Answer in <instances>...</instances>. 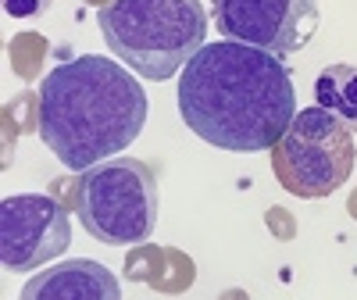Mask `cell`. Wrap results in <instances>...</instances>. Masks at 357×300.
Returning a JSON list of instances; mask_svg holds the SVG:
<instances>
[{"mask_svg": "<svg viewBox=\"0 0 357 300\" xmlns=\"http://www.w3.org/2000/svg\"><path fill=\"white\" fill-rule=\"evenodd\" d=\"M178 114L204 143L232 154L272 150L296 114L282 57L222 40L204 43L178 72Z\"/></svg>", "mask_w": 357, "mask_h": 300, "instance_id": "obj_1", "label": "cell"}, {"mask_svg": "<svg viewBox=\"0 0 357 300\" xmlns=\"http://www.w3.org/2000/svg\"><path fill=\"white\" fill-rule=\"evenodd\" d=\"M146 107L139 79L122 61L82 54L43 75L36 129L65 168L86 172L143 133Z\"/></svg>", "mask_w": 357, "mask_h": 300, "instance_id": "obj_2", "label": "cell"}, {"mask_svg": "<svg viewBox=\"0 0 357 300\" xmlns=\"http://www.w3.org/2000/svg\"><path fill=\"white\" fill-rule=\"evenodd\" d=\"M97 25L118 61L151 82L178 75L207 40L200 0H107Z\"/></svg>", "mask_w": 357, "mask_h": 300, "instance_id": "obj_3", "label": "cell"}, {"mask_svg": "<svg viewBox=\"0 0 357 300\" xmlns=\"http://www.w3.org/2000/svg\"><path fill=\"white\" fill-rule=\"evenodd\" d=\"M75 215L82 229L107 247L146 243L158 229V175L139 158H111L75 179Z\"/></svg>", "mask_w": 357, "mask_h": 300, "instance_id": "obj_4", "label": "cell"}, {"mask_svg": "<svg viewBox=\"0 0 357 300\" xmlns=\"http://www.w3.org/2000/svg\"><path fill=\"white\" fill-rule=\"evenodd\" d=\"M354 133L325 107H301L272 147V168L282 190L304 200L336 193L354 172Z\"/></svg>", "mask_w": 357, "mask_h": 300, "instance_id": "obj_5", "label": "cell"}, {"mask_svg": "<svg viewBox=\"0 0 357 300\" xmlns=\"http://www.w3.org/2000/svg\"><path fill=\"white\" fill-rule=\"evenodd\" d=\"M211 4L215 25L225 40L275 57L301 54L318 29V0H211Z\"/></svg>", "mask_w": 357, "mask_h": 300, "instance_id": "obj_6", "label": "cell"}, {"mask_svg": "<svg viewBox=\"0 0 357 300\" xmlns=\"http://www.w3.org/2000/svg\"><path fill=\"white\" fill-rule=\"evenodd\" d=\"M72 243L68 211L47 193H15L0 204V261L8 272H36Z\"/></svg>", "mask_w": 357, "mask_h": 300, "instance_id": "obj_7", "label": "cell"}, {"mask_svg": "<svg viewBox=\"0 0 357 300\" xmlns=\"http://www.w3.org/2000/svg\"><path fill=\"white\" fill-rule=\"evenodd\" d=\"M18 300H122V286L107 264L72 257L36 272L22 286Z\"/></svg>", "mask_w": 357, "mask_h": 300, "instance_id": "obj_8", "label": "cell"}, {"mask_svg": "<svg viewBox=\"0 0 357 300\" xmlns=\"http://www.w3.org/2000/svg\"><path fill=\"white\" fill-rule=\"evenodd\" d=\"M314 100L333 118L357 133V68L354 65H329L314 79Z\"/></svg>", "mask_w": 357, "mask_h": 300, "instance_id": "obj_9", "label": "cell"}, {"mask_svg": "<svg viewBox=\"0 0 357 300\" xmlns=\"http://www.w3.org/2000/svg\"><path fill=\"white\" fill-rule=\"evenodd\" d=\"M54 0H4V11L11 18H40L43 11H50Z\"/></svg>", "mask_w": 357, "mask_h": 300, "instance_id": "obj_10", "label": "cell"}]
</instances>
